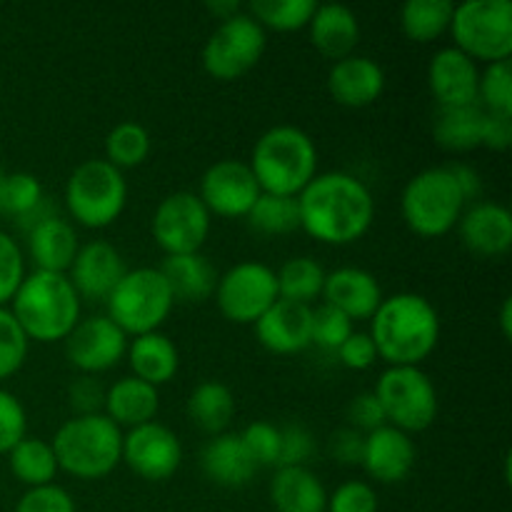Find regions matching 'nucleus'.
Returning a JSON list of instances; mask_svg holds the SVG:
<instances>
[{"instance_id":"0eeeda50","label":"nucleus","mask_w":512,"mask_h":512,"mask_svg":"<svg viewBox=\"0 0 512 512\" xmlns=\"http://www.w3.org/2000/svg\"><path fill=\"white\" fill-rule=\"evenodd\" d=\"M128 200V183L123 170L105 158L80 163L65 183V208L83 228L100 230L120 218Z\"/></svg>"},{"instance_id":"5fc2aeb1","label":"nucleus","mask_w":512,"mask_h":512,"mask_svg":"<svg viewBox=\"0 0 512 512\" xmlns=\"http://www.w3.org/2000/svg\"><path fill=\"white\" fill-rule=\"evenodd\" d=\"M480 145L490 150H508L512 145V115L485 113Z\"/></svg>"},{"instance_id":"6e6552de","label":"nucleus","mask_w":512,"mask_h":512,"mask_svg":"<svg viewBox=\"0 0 512 512\" xmlns=\"http://www.w3.org/2000/svg\"><path fill=\"white\" fill-rule=\"evenodd\" d=\"M105 303H108V318L125 335L138 338V335L160 330L175 300L158 268H135L125 270Z\"/></svg>"},{"instance_id":"412c9836","label":"nucleus","mask_w":512,"mask_h":512,"mask_svg":"<svg viewBox=\"0 0 512 512\" xmlns=\"http://www.w3.org/2000/svg\"><path fill=\"white\" fill-rule=\"evenodd\" d=\"M465 248L485 258H500L512 245V215L505 205L480 200L463 210L458 220Z\"/></svg>"},{"instance_id":"f3484780","label":"nucleus","mask_w":512,"mask_h":512,"mask_svg":"<svg viewBox=\"0 0 512 512\" xmlns=\"http://www.w3.org/2000/svg\"><path fill=\"white\" fill-rule=\"evenodd\" d=\"M255 335L275 355L303 353L313 345V308L278 298L255 323Z\"/></svg>"},{"instance_id":"13d9d810","label":"nucleus","mask_w":512,"mask_h":512,"mask_svg":"<svg viewBox=\"0 0 512 512\" xmlns=\"http://www.w3.org/2000/svg\"><path fill=\"white\" fill-rule=\"evenodd\" d=\"M500 328H503L505 338L512 335V298L503 300V310H500Z\"/></svg>"},{"instance_id":"5701e85b","label":"nucleus","mask_w":512,"mask_h":512,"mask_svg":"<svg viewBox=\"0 0 512 512\" xmlns=\"http://www.w3.org/2000/svg\"><path fill=\"white\" fill-rule=\"evenodd\" d=\"M328 90L335 103L345 108L373 105L385 90V73L378 60L365 55H348L335 60L328 73Z\"/></svg>"},{"instance_id":"423d86ee","label":"nucleus","mask_w":512,"mask_h":512,"mask_svg":"<svg viewBox=\"0 0 512 512\" xmlns=\"http://www.w3.org/2000/svg\"><path fill=\"white\" fill-rule=\"evenodd\" d=\"M465 198L448 165L425 168L408 180L400 195L405 225L423 238H440L458 225Z\"/></svg>"},{"instance_id":"7c9ffc66","label":"nucleus","mask_w":512,"mask_h":512,"mask_svg":"<svg viewBox=\"0 0 512 512\" xmlns=\"http://www.w3.org/2000/svg\"><path fill=\"white\" fill-rule=\"evenodd\" d=\"M235 415V395L220 380H203L195 385L188 398V418L203 433L220 435L230 425Z\"/></svg>"},{"instance_id":"2eb2a0df","label":"nucleus","mask_w":512,"mask_h":512,"mask_svg":"<svg viewBox=\"0 0 512 512\" xmlns=\"http://www.w3.org/2000/svg\"><path fill=\"white\" fill-rule=\"evenodd\" d=\"M123 460L135 475L160 483L178 473L183 445L168 425L150 420L123 435Z\"/></svg>"},{"instance_id":"bf43d9fd","label":"nucleus","mask_w":512,"mask_h":512,"mask_svg":"<svg viewBox=\"0 0 512 512\" xmlns=\"http://www.w3.org/2000/svg\"><path fill=\"white\" fill-rule=\"evenodd\" d=\"M5 178H8V173H5V170L0 168V215H3V185H5Z\"/></svg>"},{"instance_id":"a878e982","label":"nucleus","mask_w":512,"mask_h":512,"mask_svg":"<svg viewBox=\"0 0 512 512\" xmlns=\"http://www.w3.org/2000/svg\"><path fill=\"white\" fill-rule=\"evenodd\" d=\"M200 465L208 480L223 488H243L258 473V465L253 463L238 433L213 435V440L203 448Z\"/></svg>"},{"instance_id":"6e6d98bb","label":"nucleus","mask_w":512,"mask_h":512,"mask_svg":"<svg viewBox=\"0 0 512 512\" xmlns=\"http://www.w3.org/2000/svg\"><path fill=\"white\" fill-rule=\"evenodd\" d=\"M448 170L453 173V178H455V183H458L460 193H463L465 203H468V200L480 198V193H483V183H480L478 170H473L470 165H463V163L448 165Z\"/></svg>"},{"instance_id":"a19ab883","label":"nucleus","mask_w":512,"mask_h":512,"mask_svg":"<svg viewBox=\"0 0 512 512\" xmlns=\"http://www.w3.org/2000/svg\"><path fill=\"white\" fill-rule=\"evenodd\" d=\"M28 343L18 320L8 308H0V380L10 378L23 368L28 358Z\"/></svg>"},{"instance_id":"58836bf2","label":"nucleus","mask_w":512,"mask_h":512,"mask_svg":"<svg viewBox=\"0 0 512 512\" xmlns=\"http://www.w3.org/2000/svg\"><path fill=\"white\" fill-rule=\"evenodd\" d=\"M478 105L485 113L512 115V70L510 60L490 63L480 73Z\"/></svg>"},{"instance_id":"c9c22d12","label":"nucleus","mask_w":512,"mask_h":512,"mask_svg":"<svg viewBox=\"0 0 512 512\" xmlns=\"http://www.w3.org/2000/svg\"><path fill=\"white\" fill-rule=\"evenodd\" d=\"M245 218H248L250 228H255L263 235H288L300 228L298 198L260 193Z\"/></svg>"},{"instance_id":"473e14b6","label":"nucleus","mask_w":512,"mask_h":512,"mask_svg":"<svg viewBox=\"0 0 512 512\" xmlns=\"http://www.w3.org/2000/svg\"><path fill=\"white\" fill-rule=\"evenodd\" d=\"M8 463L15 478L23 485H28V488L50 485L60 470L48 440L30 438V435H25V438L10 450Z\"/></svg>"},{"instance_id":"2f4dec72","label":"nucleus","mask_w":512,"mask_h":512,"mask_svg":"<svg viewBox=\"0 0 512 512\" xmlns=\"http://www.w3.org/2000/svg\"><path fill=\"white\" fill-rule=\"evenodd\" d=\"M485 110L475 105H460V108H440L433 123V138L440 148L465 153V150L480 148L483 135Z\"/></svg>"},{"instance_id":"09e8293b","label":"nucleus","mask_w":512,"mask_h":512,"mask_svg":"<svg viewBox=\"0 0 512 512\" xmlns=\"http://www.w3.org/2000/svg\"><path fill=\"white\" fill-rule=\"evenodd\" d=\"M15 512H75V503L68 490L50 483L28 488V493L15 505Z\"/></svg>"},{"instance_id":"393cba45","label":"nucleus","mask_w":512,"mask_h":512,"mask_svg":"<svg viewBox=\"0 0 512 512\" xmlns=\"http://www.w3.org/2000/svg\"><path fill=\"white\" fill-rule=\"evenodd\" d=\"M310 40L330 60H343L353 55L360 40V23L350 8L340 3H318L308 23Z\"/></svg>"},{"instance_id":"ea45409f","label":"nucleus","mask_w":512,"mask_h":512,"mask_svg":"<svg viewBox=\"0 0 512 512\" xmlns=\"http://www.w3.org/2000/svg\"><path fill=\"white\" fill-rule=\"evenodd\" d=\"M45 200L43 185L30 173H8L3 185V215H13L15 220L28 215Z\"/></svg>"},{"instance_id":"f03ea898","label":"nucleus","mask_w":512,"mask_h":512,"mask_svg":"<svg viewBox=\"0 0 512 512\" xmlns=\"http://www.w3.org/2000/svg\"><path fill=\"white\" fill-rule=\"evenodd\" d=\"M370 340L380 360L418 368L440 340V315L425 295L395 293L383 298L373 315Z\"/></svg>"},{"instance_id":"f704fd0d","label":"nucleus","mask_w":512,"mask_h":512,"mask_svg":"<svg viewBox=\"0 0 512 512\" xmlns=\"http://www.w3.org/2000/svg\"><path fill=\"white\" fill-rule=\"evenodd\" d=\"M275 278H278V298L283 300L310 305V300L323 295L325 270L320 268L318 260L305 255L285 260L283 268L275 270Z\"/></svg>"},{"instance_id":"ddd939ff","label":"nucleus","mask_w":512,"mask_h":512,"mask_svg":"<svg viewBox=\"0 0 512 512\" xmlns=\"http://www.w3.org/2000/svg\"><path fill=\"white\" fill-rule=\"evenodd\" d=\"M150 230L165 255L200 253L210 235V213L198 193L178 190L160 200Z\"/></svg>"},{"instance_id":"72a5a7b5","label":"nucleus","mask_w":512,"mask_h":512,"mask_svg":"<svg viewBox=\"0 0 512 512\" xmlns=\"http://www.w3.org/2000/svg\"><path fill=\"white\" fill-rule=\"evenodd\" d=\"M453 8L450 0H408L400 8V28L415 43H430L450 28Z\"/></svg>"},{"instance_id":"4be33fe9","label":"nucleus","mask_w":512,"mask_h":512,"mask_svg":"<svg viewBox=\"0 0 512 512\" xmlns=\"http://www.w3.org/2000/svg\"><path fill=\"white\" fill-rule=\"evenodd\" d=\"M323 298L325 305L340 310L350 320H368L383 303V288L368 270L338 268L325 273Z\"/></svg>"},{"instance_id":"f257e3e1","label":"nucleus","mask_w":512,"mask_h":512,"mask_svg":"<svg viewBox=\"0 0 512 512\" xmlns=\"http://www.w3.org/2000/svg\"><path fill=\"white\" fill-rule=\"evenodd\" d=\"M300 228L328 245H348L363 238L375 218V200L355 175L333 170L315 175L298 195Z\"/></svg>"},{"instance_id":"c756f323","label":"nucleus","mask_w":512,"mask_h":512,"mask_svg":"<svg viewBox=\"0 0 512 512\" xmlns=\"http://www.w3.org/2000/svg\"><path fill=\"white\" fill-rule=\"evenodd\" d=\"M270 500L278 512H325L328 493L308 468H278L270 483Z\"/></svg>"},{"instance_id":"864d4df0","label":"nucleus","mask_w":512,"mask_h":512,"mask_svg":"<svg viewBox=\"0 0 512 512\" xmlns=\"http://www.w3.org/2000/svg\"><path fill=\"white\" fill-rule=\"evenodd\" d=\"M363 443V433H358L355 428H343L330 438V453H333L338 463L360 465V460H363Z\"/></svg>"},{"instance_id":"e433bc0d","label":"nucleus","mask_w":512,"mask_h":512,"mask_svg":"<svg viewBox=\"0 0 512 512\" xmlns=\"http://www.w3.org/2000/svg\"><path fill=\"white\" fill-rule=\"evenodd\" d=\"M150 155V133L140 123L123 120L105 135V160L118 170L138 168Z\"/></svg>"},{"instance_id":"39448f33","label":"nucleus","mask_w":512,"mask_h":512,"mask_svg":"<svg viewBox=\"0 0 512 512\" xmlns=\"http://www.w3.org/2000/svg\"><path fill=\"white\" fill-rule=\"evenodd\" d=\"M58 468L80 480H100L123 460V430L108 415H75L65 420L53 443Z\"/></svg>"},{"instance_id":"6ab92c4d","label":"nucleus","mask_w":512,"mask_h":512,"mask_svg":"<svg viewBox=\"0 0 512 512\" xmlns=\"http://www.w3.org/2000/svg\"><path fill=\"white\" fill-rule=\"evenodd\" d=\"M428 83L440 108H460V105L478 103V63L455 45L440 48L433 55L428 68Z\"/></svg>"},{"instance_id":"20e7f679","label":"nucleus","mask_w":512,"mask_h":512,"mask_svg":"<svg viewBox=\"0 0 512 512\" xmlns=\"http://www.w3.org/2000/svg\"><path fill=\"white\" fill-rule=\"evenodd\" d=\"M248 165L260 193L298 198L318 175V150L305 130L295 125H273L258 138Z\"/></svg>"},{"instance_id":"cd10ccee","label":"nucleus","mask_w":512,"mask_h":512,"mask_svg":"<svg viewBox=\"0 0 512 512\" xmlns=\"http://www.w3.org/2000/svg\"><path fill=\"white\" fill-rule=\"evenodd\" d=\"M160 395L158 388L143 383L138 378H120L105 390L103 415H108L118 428H138V425L150 423L158 413Z\"/></svg>"},{"instance_id":"aec40b11","label":"nucleus","mask_w":512,"mask_h":512,"mask_svg":"<svg viewBox=\"0 0 512 512\" xmlns=\"http://www.w3.org/2000/svg\"><path fill=\"white\" fill-rule=\"evenodd\" d=\"M360 465L373 480L383 485L403 483L415 465V445L408 433L383 425L365 435Z\"/></svg>"},{"instance_id":"4d7b16f0","label":"nucleus","mask_w":512,"mask_h":512,"mask_svg":"<svg viewBox=\"0 0 512 512\" xmlns=\"http://www.w3.org/2000/svg\"><path fill=\"white\" fill-rule=\"evenodd\" d=\"M205 8H208L218 20H228L233 18V15H238L240 10H243V5L235 3V0H223V3H215L213 0V3H208Z\"/></svg>"},{"instance_id":"b1692460","label":"nucleus","mask_w":512,"mask_h":512,"mask_svg":"<svg viewBox=\"0 0 512 512\" xmlns=\"http://www.w3.org/2000/svg\"><path fill=\"white\" fill-rule=\"evenodd\" d=\"M78 248V233L60 215L43 220V223H38L28 233V250L35 263V270L68 275L70 265H73L75 255H78Z\"/></svg>"},{"instance_id":"c85d7f7f","label":"nucleus","mask_w":512,"mask_h":512,"mask_svg":"<svg viewBox=\"0 0 512 512\" xmlns=\"http://www.w3.org/2000/svg\"><path fill=\"white\" fill-rule=\"evenodd\" d=\"M125 355H128L133 378L143 380V383L153 385V388L170 383L175 378V373H178V348L160 330L133 338V343L128 345V353Z\"/></svg>"},{"instance_id":"4c0bfd02","label":"nucleus","mask_w":512,"mask_h":512,"mask_svg":"<svg viewBox=\"0 0 512 512\" xmlns=\"http://www.w3.org/2000/svg\"><path fill=\"white\" fill-rule=\"evenodd\" d=\"M318 3L315 0H253L248 13L265 28L290 33L310 23Z\"/></svg>"},{"instance_id":"a18cd8bd","label":"nucleus","mask_w":512,"mask_h":512,"mask_svg":"<svg viewBox=\"0 0 512 512\" xmlns=\"http://www.w3.org/2000/svg\"><path fill=\"white\" fill-rule=\"evenodd\" d=\"M28 430V415L13 393L0 388V455H8Z\"/></svg>"},{"instance_id":"9d476101","label":"nucleus","mask_w":512,"mask_h":512,"mask_svg":"<svg viewBox=\"0 0 512 512\" xmlns=\"http://www.w3.org/2000/svg\"><path fill=\"white\" fill-rule=\"evenodd\" d=\"M388 425L403 433H423L438 415V390L425 370L415 365H393L375 385Z\"/></svg>"},{"instance_id":"49530a36","label":"nucleus","mask_w":512,"mask_h":512,"mask_svg":"<svg viewBox=\"0 0 512 512\" xmlns=\"http://www.w3.org/2000/svg\"><path fill=\"white\" fill-rule=\"evenodd\" d=\"M325 512H378V493L365 480H348L328 495Z\"/></svg>"},{"instance_id":"9b49d317","label":"nucleus","mask_w":512,"mask_h":512,"mask_svg":"<svg viewBox=\"0 0 512 512\" xmlns=\"http://www.w3.org/2000/svg\"><path fill=\"white\" fill-rule=\"evenodd\" d=\"M265 30L250 13L240 10L218 28L203 45V68L215 80H238L260 63L265 53Z\"/></svg>"},{"instance_id":"8fccbe9b","label":"nucleus","mask_w":512,"mask_h":512,"mask_svg":"<svg viewBox=\"0 0 512 512\" xmlns=\"http://www.w3.org/2000/svg\"><path fill=\"white\" fill-rule=\"evenodd\" d=\"M68 403L78 415H98L105 405V388L93 375H80L70 383Z\"/></svg>"},{"instance_id":"a211bd4d","label":"nucleus","mask_w":512,"mask_h":512,"mask_svg":"<svg viewBox=\"0 0 512 512\" xmlns=\"http://www.w3.org/2000/svg\"><path fill=\"white\" fill-rule=\"evenodd\" d=\"M125 275V260L120 250L108 240H90L80 245L68 280L78 298L105 300Z\"/></svg>"},{"instance_id":"4468645a","label":"nucleus","mask_w":512,"mask_h":512,"mask_svg":"<svg viewBox=\"0 0 512 512\" xmlns=\"http://www.w3.org/2000/svg\"><path fill=\"white\" fill-rule=\"evenodd\" d=\"M125 353H128V335L108 315L80 318L73 333L65 338V355L70 365L83 375L115 368L125 358Z\"/></svg>"},{"instance_id":"3c124183","label":"nucleus","mask_w":512,"mask_h":512,"mask_svg":"<svg viewBox=\"0 0 512 512\" xmlns=\"http://www.w3.org/2000/svg\"><path fill=\"white\" fill-rule=\"evenodd\" d=\"M348 418H350V423L355 425V430H358V433L360 430H365V433H373V430L388 425V420H385V413H383V405H380V400L375 398V393H360L358 398L350 403Z\"/></svg>"},{"instance_id":"dca6fc26","label":"nucleus","mask_w":512,"mask_h":512,"mask_svg":"<svg viewBox=\"0 0 512 512\" xmlns=\"http://www.w3.org/2000/svg\"><path fill=\"white\" fill-rule=\"evenodd\" d=\"M260 195V185L245 160L225 158L210 165L200 180L198 198L210 215L245 218Z\"/></svg>"},{"instance_id":"f8f14e48","label":"nucleus","mask_w":512,"mask_h":512,"mask_svg":"<svg viewBox=\"0 0 512 512\" xmlns=\"http://www.w3.org/2000/svg\"><path fill=\"white\" fill-rule=\"evenodd\" d=\"M213 295L230 323L255 325L278 300V278L270 265L243 260L220 275Z\"/></svg>"},{"instance_id":"79ce46f5","label":"nucleus","mask_w":512,"mask_h":512,"mask_svg":"<svg viewBox=\"0 0 512 512\" xmlns=\"http://www.w3.org/2000/svg\"><path fill=\"white\" fill-rule=\"evenodd\" d=\"M243 440L245 450L253 458V463L260 468H278L280 460V428L265 420H255L243 433H238Z\"/></svg>"},{"instance_id":"7ed1b4c3","label":"nucleus","mask_w":512,"mask_h":512,"mask_svg":"<svg viewBox=\"0 0 512 512\" xmlns=\"http://www.w3.org/2000/svg\"><path fill=\"white\" fill-rule=\"evenodd\" d=\"M10 303L20 330L35 343L65 340L80 323V298L65 273L35 270L25 275Z\"/></svg>"},{"instance_id":"de8ad7c7","label":"nucleus","mask_w":512,"mask_h":512,"mask_svg":"<svg viewBox=\"0 0 512 512\" xmlns=\"http://www.w3.org/2000/svg\"><path fill=\"white\" fill-rule=\"evenodd\" d=\"M315 453V438L308 428L293 423L280 428V460L278 468H305Z\"/></svg>"},{"instance_id":"c03bdc74","label":"nucleus","mask_w":512,"mask_h":512,"mask_svg":"<svg viewBox=\"0 0 512 512\" xmlns=\"http://www.w3.org/2000/svg\"><path fill=\"white\" fill-rule=\"evenodd\" d=\"M25 278V260L18 243L0 230V308L10 303Z\"/></svg>"},{"instance_id":"37998d69","label":"nucleus","mask_w":512,"mask_h":512,"mask_svg":"<svg viewBox=\"0 0 512 512\" xmlns=\"http://www.w3.org/2000/svg\"><path fill=\"white\" fill-rule=\"evenodd\" d=\"M353 320L330 305H318L313 310V345L338 353L340 345L353 335Z\"/></svg>"},{"instance_id":"603ef678","label":"nucleus","mask_w":512,"mask_h":512,"mask_svg":"<svg viewBox=\"0 0 512 512\" xmlns=\"http://www.w3.org/2000/svg\"><path fill=\"white\" fill-rule=\"evenodd\" d=\"M338 358L350 370H368L378 360L375 345L368 333H353L338 350Z\"/></svg>"},{"instance_id":"1a4fd4ad","label":"nucleus","mask_w":512,"mask_h":512,"mask_svg":"<svg viewBox=\"0 0 512 512\" xmlns=\"http://www.w3.org/2000/svg\"><path fill=\"white\" fill-rule=\"evenodd\" d=\"M455 48L468 58L500 63L512 53V3L510 0H465L455 5L450 18Z\"/></svg>"},{"instance_id":"bb28decb","label":"nucleus","mask_w":512,"mask_h":512,"mask_svg":"<svg viewBox=\"0 0 512 512\" xmlns=\"http://www.w3.org/2000/svg\"><path fill=\"white\" fill-rule=\"evenodd\" d=\"M175 303H203L215 293L220 275L203 253L168 255L160 265Z\"/></svg>"}]
</instances>
